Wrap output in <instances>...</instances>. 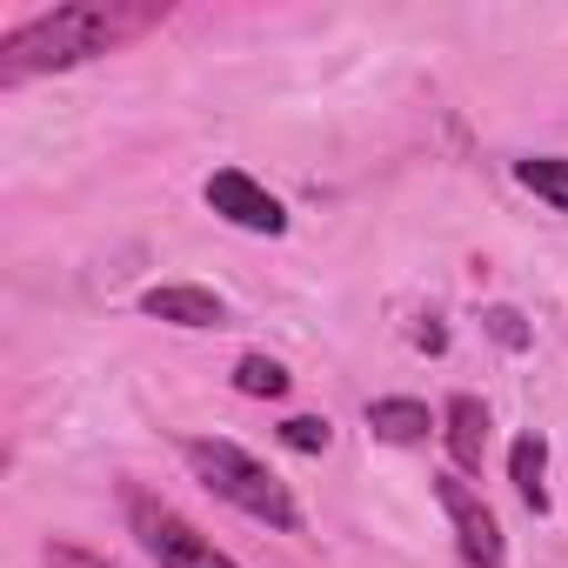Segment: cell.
<instances>
[{"label":"cell","instance_id":"13","mask_svg":"<svg viewBox=\"0 0 568 568\" xmlns=\"http://www.w3.org/2000/svg\"><path fill=\"white\" fill-rule=\"evenodd\" d=\"M41 568H114V561L94 555V548H81V541H48L41 548Z\"/></svg>","mask_w":568,"mask_h":568},{"label":"cell","instance_id":"8","mask_svg":"<svg viewBox=\"0 0 568 568\" xmlns=\"http://www.w3.org/2000/svg\"><path fill=\"white\" fill-rule=\"evenodd\" d=\"M368 428H375V442H395V448H415V442H428V408L422 402H408V395H382V402H368Z\"/></svg>","mask_w":568,"mask_h":568},{"label":"cell","instance_id":"7","mask_svg":"<svg viewBox=\"0 0 568 568\" xmlns=\"http://www.w3.org/2000/svg\"><path fill=\"white\" fill-rule=\"evenodd\" d=\"M442 435H448L455 475H475L481 455H488V408H481L475 395H448V408H442Z\"/></svg>","mask_w":568,"mask_h":568},{"label":"cell","instance_id":"1","mask_svg":"<svg viewBox=\"0 0 568 568\" xmlns=\"http://www.w3.org/2000/svg\"><path fill=\"white\" fill-rule=\"evenodd\" d=\"M168 8L161 0H74V8H54V14H34L28 28H14L0 41V88H21L34 74H68V68H88L101 54H114L121 41L161 28Z\"/></svg>","mask_w":568,"mask_h":568},{"label":"cell","instance_id":"9","mask_svg":"<svg viewBox=\"0 0 568 568\" xmlns=\"http://www.w3.org/2000/svg\"><path fill=\"white\" fill-rule=\"evenodd\" d=\"M541 468H548V442H541V435H521V442L508 448V481H515V495H521L535 515H548V488H541Z\"/></svg>","mask_w":568,"mask_h":568},{"label":"cell","instance_id":"6","mask_svg":"<svg viewBox=\"0 0 568 568\" xmlns=\"http://www.w3.org/2000/svg\"><path fill=\"white\" fill-rule=\"evenodd\" d=\"M141 315L174 322V328H227V302H221V295H207V288H187V281L148 288V295H141Z\"/></svg>","mask_w":568,"mask_h":568},{"label":"cell","instance_id":"10","mask_svg":"<svg viewBox=\"0 0 568 568\" xmlns=\"http://www.w3.org/2000/svg\"><path fill=\"white\" fill-rule=\"evenodd\" d=\"M515 181L528 194H541L555 214H568V154H528V161H515Z\"/></svg>","mask_w":568,"mask_h":568},{"label":"cell","instance_id":"12","mask_svg":"<svg viewBox=\"0 0 568 568\" xmlns=\"http://www.w3.org/2000/svg\"><path fill=\"white\" fill-rule=\"evenodd\" d=\"M281 442L295 455H322L335 442V428H328V415H295V422H281Z\"/></svg>","mask_w":568,"mask_h":568},{"label":"cell","instance_id":"3","mask_svg":"<svg viewBox=\"0 0 568 568\" xmlns=\"http://www.w3.org/2000/svg\"><path fill=\"white\" fill-rule=\"evenodd\" d=\"M128 528H134V541L148 548V561L154 568H241L234 555H221L181 508H168V501H154L148 488H128Z\"/></svg>","mask_w":568,"mask_h":568},{"label":"cell","instance_id":"11","mask_svg":"<svg viewBox=\"0 0 568 568\" xmlns=\"http://www.w3.org/2000/svg\"><path fill=\"white\" fill-rule=\"evenodd\" d=\"M234 395H247V402H281V395H288V368H281L274 355H241V362H234Z\"/></svg>","mask_w":568,"mask_h":568},{"label":"cell","instance_id":"4","mask_svg":"<svg viewBox=\"0 0 568 568\" xmlns=\"http://www.w3.org/2000/svg\"><path fill=\"white\" fill-rule=\"evenodd\" d=\"M435 501H442V515H448V528H455V548H462V561L468 568H508V541H501V521H495V508L448 468V475H435Z\"/></svg>","mask_w":568,"mask_h":568},{"label":"cell","instance_id":"5","mask_svg":"<svg viewBox=\"0 0 568 568\" xmlns=\"http://www.w3.org/2000/svg\"><path fill=\"white\" fill-rule=\"evenodd\" d=\"M207 207H214L221 221L247 227V234H288V207H281L254 174H241V168L207 174Z\"/></svg>","mask_w":568,"mask_h":568},{"label":"cell","instance_id":"14","mask_svg":"<svg viewBox=\"0 0 568 568\" xmlns=\"http://www.w3.org/2000/svg\"><path fill=\"white\" fill-rule=\"evenodd\" d=\"M481 328H488L501 348H515V355L528 348V328H521V315H515V308H488V315H481Z\"/></svg>","mask_w":568,"mask_h":568},{"label":"cell","instance_id":"2","mask_svg":"<svg viewBox=\"0 0 568 568\" xmlns=\"http://www.w3.org/2000/svg\"><path fill=\"white\" fill-rule=\"evenodd\" d=\"M181 462H187L227 508L267 521L274 535H295V528H302V508H295L288 481H281L267 462H254L241 442H227V435H187V442H181Z\"/></svg>","mask_w":568,"mask_h":568}]
</instances>
